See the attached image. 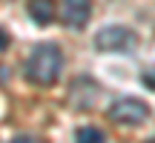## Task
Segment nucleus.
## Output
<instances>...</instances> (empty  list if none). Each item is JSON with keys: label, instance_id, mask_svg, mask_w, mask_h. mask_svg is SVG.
I'll return each mask as SVG.
<instances>
[{"label": "nucleus", "instance_id": "f257e3e1", "mask_svg": "<svg viewBox=\"0 0 155 143\" xmlns=\"http://www.w3.org/2000/svg\"><path fill=\"white\" fill-rule=\"evenodd\" d=\"M61 69H63V55L55 43L35 46V52L26 60V77L35 86H52V83H58Z\"/></svg>", "mask_w": 155, "mask_h": 143}, {"label": "nucleus", "instance_id": "f03ea898", "mask_svg": "<svg viewBox=\"0 0 155 143\" xmlns=\"http://www.w3.org/2000/svg\"><path fill=\"white\" fill-rule=\"evenodd\" d=\"M147 117H150V106L138 97H118L109 106V120L121 126H141Z\"/></svg>", "mask_w": 155, "mask_h": 143}, {"label": "nucleus", "instance_id": "7ed1b4c3", "mask_svg": "<svg viewBox=\"0 0 155 143\" xmlns=\"http://www.w3.org/2000/svg\"><path fill=\"white\" fill-rule=\"evenodd\" d=\"M95 46L104 52H132L138 46V37L127 26H104L95 37Z\"/></svg>", "mask_w": 155, "mask_h": 143}, {"label": "nucleus", "instance_id": "20e7f679", "mask_svg": "<svg viewBox=\"0 0 155 143\" xmlns=\"http://www.w3.org/2000/svg\"><path fill=\"white\" fill-rule=\"evenodd\" d=\"M92 17V0H63V23L72 29L86 26Z\"/></svg>", "mask_w": 155, "mask_h": 143}, {"label": "nucleus", "instance_id": "39448f33", "mask_svg": "<svg viewBox=\"0 0 155 143\" xmlns=\"http://www.w3.org/2000/svg\"><path fill=\"white\" fill-rule=\"evenodd\" d=\"M29 17L38 26H49L55 20V0H29Z\"/></svg>", "mask_w": 155, "mask_h": 143}, {"label": "nucleus", "instance_id": "423d86ee", "mask_svg": "<svg viewBox=\"0 0 155 143\" xmlns=\"http://www.w3.org/2000/svg\"><path fill=\"white\" fill-rule=\"evenodd\" d=\"M75 140L78 143H106V135L101 129H95V126H83V129H78Z\"/></svg>", "mask_w": 155, "mask_h": 143}, {"label": "nucleus", "instance_id": "0eeeda50", "mask_svg": "<svg viewBox=\"0 0 155 143\" xmlns=\"http://www.w3.org/2000/svg\"><path fill=\"white\" fill-rule=\"evenodd\" d=\"M141 80H144V86H147V89H155V66H152V69H144Z\"/></svg>", "mask_w": 155, "mask_h": 143}, {"label": "nucleus", "instance_id": "6e6552de", "mask_svg": "<svg viewBox=\"0 0 155 143\" xmlns=\"http://www.w3.org/2000/svg\"><path fill=\"white\" fill-rule=\"evenodd\" d=\"M12 143H43V140H38V138H29V135H20V138H15Z\"/></svg>", "mask_w": 155, "mask_h": 143}, {"label": "nucleus", "instance_id": "1a4fd4ad", "mask_svg": "<svg viewBox=\"0 0 155 143\" xmlns=\"http://www.w3.org/2000/svg\"><path fill=\"white\" fill-rule=\"evenodd\" d=\"M6 46H9V34H6V32H3V29H0V52H3V49H6Z\"/></svg>", "mask_w": 155, "mask_h": 143}, {"label": "nucleus", "instance_id": "9d476101", "mask_svg": "<svg viewBox=\"0 0 155 143\" xmlns=\"http://www.w3.org/2000/svg\"><path fill=\"white\" fill-rule=\"evenodd\" d=\"M150 143H155V140H150Z\"/></svg>", "mask_w": 155, "mask_h": 143}]
</instances>
